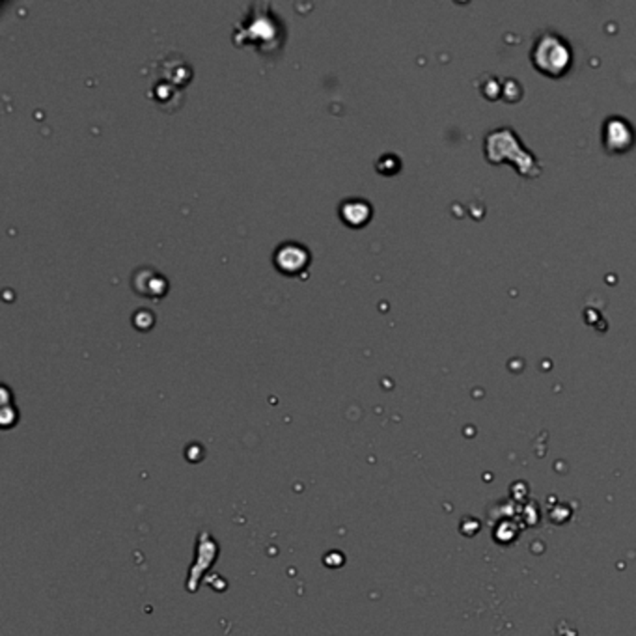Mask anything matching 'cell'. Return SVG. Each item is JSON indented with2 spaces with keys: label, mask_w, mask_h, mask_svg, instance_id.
I'll return each mask as SVG.
<instances>
[{
  "label": "cell",
  "mask_w": 636,
  "mask_h": 636,
  "mask_svg": "<svg viewBox=\"0 0 636 636\" xmlns=\"http://www.w3.org/2000/svg\"><path fill=\"white\" fill-rule=\"evenodd\" d=\"M484 153L491 165H502L504 161H509L523 178H538L543 170L536 155L523 146L517 131L511 127H496L489 131L484 138Z\"/></svg>",
  "instance_id": "obj_1"
},
{
  "label": "cell",
  "mask_w": 636,
  "mask_h": 636,
  "mask_svg": "<svg viewBox=\"0 0 636 636\" xmlns=\"http://www.w3.org/2000/svg\"><path fill=\"white\" fill-rule=\"evenodd\" d=\"M573 47L558 32L547 28L539 30L530 47V62L539 73L558 79L567 75L573 68Z\"/></svg>",
  "instance_id": "obj_2"
},
{
  "label": "cell",
  "mask_w": 636,
  "mask_h": 636,
  "mask_svg": "<svg viewBox=\"0 0 636 636\" xmlns=\"http://www.w3.org/2000/svg\"><path fill=\"white\" fill-rule=\"evenodd\" d=\"M636 129L624 116H610L603 122V146L608 153H625L635 146Z\"/></svg>",
  "instance_id": "obj_3"
}]
</instances>
